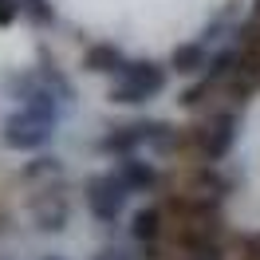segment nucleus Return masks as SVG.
Here are the masks:
<instances>
[{
  "label": "nucleus",
  "mask_w": 260,
  "mask_h": 260,
  "mask_svg": "<svg viewBox=\"0 0 260 260\" xmlns=\"http://www.w3.org/2000/svg\"><path fill=\"white\" fill-rule=\"evenodd\" d=\"M83 197H87V209H91V217H95L99 225H118V217H122V209H126L130 189H126V181L111 170V174L87 178Z\"/></svg>",
  "instance_id": "obj_1"
},
{
  "label": "nucleus",
  "mask_w": 260,
  "mask_h": 260,
  "mask_svg": "<svg viewBox=\"0 0 260 260\" xmlns=\"http://www.w3.org/2000/svg\"><path fill=\"white\" fill-rule=\"evenodd\" d=\"M162 91H166V67H158L154 59H138L114 79L111 103H150Z\"/></svg>",
  "instance_id": "obj_2"
},
{
  "label": "nucleus",
  "mask_w": 260,
  "mask_h": 260,
  "mask_svg": "<svg viewBox=\"0 0 260 260\" xmlns=\"http://www.w3.org/2000/svg\"><path fill=\"white\" fill-rule=\"evenodd\" d=\"M170 142H174V134H170L166 122H126V126H114L111 134H103L99 150H103V154L130 158L134 150H142V146H162L166 150Z\"/></svg>",
  "instance_id": "obj_3"
},
{
  "label": "nucleus",
  "mask_w": 260,
  "mask_h": 260,
  "mask_svg": "<svg viewBox=\"0 0 260 260\" xmlns=\"http://www.w3.org/2000/svg\"><path fill=\"white\" fill-rule=\"evenodd\" d=\"M237 130H241V118H237V111L213 114L209 122L201 126V154H205V162H225L229 150L237 146Z\"/></svg>",
  "instance_id": "obj_4"
},
{
  "label": "nucleus",
  "mask_w": 260,
  "mask_h": 260,
  "mask_svg": "<svg viewBox=\"0 0 260 260\" xmlns=\"http://www.w3.org/2000/svg\"><path fill=\"white\" fill-rule=\"evenodd\" d=\"M237 59H241V51H221V55H213V59H209V71H205V75H201L185 95H181V107H197V103H205V95L217 91V87L237 71Z\"/></svg>",
  "instance_id": "obj_5"
},
{
  "label": "nucleus",
  "mask_w": 260,
  "mask_h": 260,
  "mask_svg": "<svg viewBox=\"0 0 260 260\" xmlns=\"http://www.w3.org/2000/svg\"><path fill=\"white\" fill-rule=\"evenodd\" d=\"M178 244L185 260H225L221 241H217V229H201V225H181L178 229Z\"/></svg>",
  "instance_id": "obj_6"
},
{
  "label": "nucleus",
  "mask_w": 260,
  "mask_h": 260,
  "mask_svg": "<svg viewBox=\"0 0 260 260\" xmlns=\"http://www.w3.org/2000/svg\"><path fill=\"white\" fill-rule=\"evenodd\" d=\"M162 233H166V213L158 205H142V209L130 217V237L138 244H146V248H158Z\"/></svg>",
  "instance_id": "obj_7"
},
{
  "label": "nucleus",
  "mask_w": 260,
  "mask_h": 260,
  "mask_svg": "<svg viewBox=\"0 0 260 260\" xmlns=\"http://www.w3.org/2000/svg\"><path fill=\"white\" fill-rule=\"evenodd\" d=\"M114 174H118V178L126 181V189H130V193H150V189H154V185L162 181V178H158V170H154V162H142L138 154L122 158Z\"/></svg>",
  "instance_id": "obj_8"
},
{
  "label": "nucleus",
  "mask_w": 260,
  "mask_h": 260,
  "mask_svg": "<svg viewBox=\"0 0 260 260\" xmlns=\"http://www.w3.org/2000/svg\"><path fill=\"white\" fill-rule=\"evenodd\" d=\"M83 67L95 71V75H122L130 63H126V55H122L118 44H91L87 55H83Z\"/></svg>",
  "instance_id": "obj_9"
},
{
  "label": "nucleus",
  "mask_w": 260,
  "mask_h": 260,
  "mask_svg": "<svg viewBox=\"0 0 260 260\" xmlns=\"http://www.w3.org/2000/svg\"><path fill=\"white\" fill-rule=\"evenodd\" d=\"M170 63L178 75H197L201 67H209V51H205V44H178Z\"/></svg>",
  "instance_id": "obj_10"
},
{
  "label": "nucleus",
  "mask_w": 260,
  "mask_h": 260,
  "mask_svg": "<svg viewBox=\"0 0 260 260\" xmlns=\"http://www.w3.org/2000/svg\"><path fill=\"white\" fill-rule=\"evenodd\" d=\"M20 16H28L32 24H55V8L48 0H20Z\"/></svg>",
  "instance_id": "obj_11"
},
{
  "label": "nucleus",
  "mask_w": 260,
  "mask_h": 260,
  "mask_svg": "<svg viewBox=\"0 0 260 260\" xmlns=\"http://www.w3.org/2000/svg\"><path fill=\"white\" fill-rule=\"evenodd\" d=\"M91 260H134V256H130L126 248H118V244H107V248H99Z\"/></svg>",
  "instance_id": "obj_12"
},
{
  "label": "nucleus",
  "mask_w": 260,
  "mask_h": 260,
  "mask_svg": "<svg viewBox=\"0 0 260 260\" xmlns=\"http://www.w3.org/2000/svg\"><path fill=\"white\" fill-rule=\"evenodd\" d=\"M20 16V0H0V24H12Z\"/></svg>",
  "instance_id": "obj_13"
},
{
  "label": "nucleus",
  "mask_w": 260,
  "mask_h": 260,
  "mask_svg": "<svg viewBox=\"0 0 260 260\" xmlns=\"http://www.w3.org/2000/svg\"><path fill=\"white\" fill-rule=\"evenodd\" d=\"M244 252H248V260H260V233H252V237L244 241Z\"/></svg>",
  "instance_id": "obj_14"
},
{
  "label": "nucleus",
  "mask_w": 260,
  "mask_h": 260,
  "mask_svg": "<svg viewBox=\"0 0 260 260\" xmlns=\"http://www.w3.org/2000/svg\"><path fill=\"white\" fill-rule=\"evenodd\" d=\"M44 260H63V256H44Z\"/></svg>",
  "instance_id": "obj_15"
}]
</instances>
